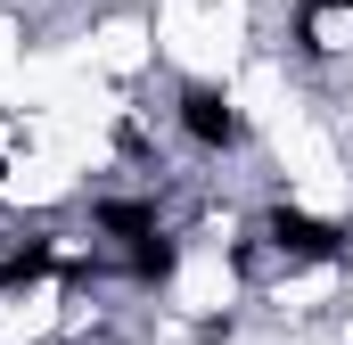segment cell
<instances>
[{
	"label": "cell",
	"mask_w": 353,
	"mask_h": 345,
	"mask_svg": "<svg viewBox=\"0 0 353 345\" xmlns=\"http://www.w3.org/2000/svg\"><path fill=\"white\" fill-rule=\"evenodd\" d=\"M255 239H263V255L288 263V271L345 263V230H337V222H321V214H304V206H271L263 222H255Z\"/></svg>",
	"instance_id": "6da1fadb"
},
{
	"label": "cell",
	"mask_w": 353,
	"mask_h": 345,
	"mask_svg": "<svg viewBox=\"0 0 353 345\" xmlns=\"http://www.w3.org/2000/svg\"><path fill=\"white\" fill-rule=\"evenodd\" d=\"M173 124H181V140L205 148V157H230V148L247 140V115H239V99H230L222 83H181Z\"/></svg>",
	"instance_id": "7a4b0ae2"
}]
</instances>
